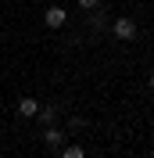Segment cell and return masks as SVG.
I'll return each instance as SVG.
<instances>
[{"mask_svg": "<svg viewBox=\"0 0 154 158\" xmlns=\"http://www.w3.org/2000/svg\"><path fill=\"white\" fill-rule=\"evenodd\" d=\"M111 32H115V40H136V22L133 18H115V25H111Z\"/></svg>", "mask_w": 154, "mask_h": 158, "instance_id": "obj_1", "label": "cell"}, {"mask_svg": "<svg viewBox=\"0 0 154 158\" xmlns=\"http://www.w3.org/2000/svg\"><path fill=\"white\" fill-rule=\"evenodd\" d=\"M43 22H47L50 29H61L68 22V15H65V7H47V15H43Z\"/></svg>", "mask_w": 154, "mask_h": 158, "instance_id": "obj_2", "label": "cell"}, {"mask_svg": "<svg viewBox=\"0 0 154 158\" xmlns=\"http://www.w3.org/2000/svg\"><path fill=\"white\" fill-rule=\"evenodd\" d=\"M43 140H47L50 148H65V129H58V126H47V129H43Z\"/></svg>", "mask_w": 154, "mask_h": 158, "instance_id": "obj_3", "label": "cell"}, {"mask_svg": "<svg viewBox=\"0 0 154 158\" xmlns=\"http://www.w3.org/2000/svg\"><path fill=\"white\" fill-rule=\"evenodd\" d=\"M36 111H39V104H36L32 97H22V101H18V115H22V118H36Z\"/></svg>", "mask_w": 154, "mask_h": 158, "instance_id": "obj_4", "label": "cell"}, {"mask_svg": "<svg viewBox=\"0 0 154 158\" xmlns=\"http://www.w3.org/2000/svg\"><path fill=\"white\" fill-rule=\"evenodd\" d=\"M61 158H86V151L79 148V144H68V148L61 151Z\"/></svg>", "mask_w": 154, "mask_h": 158, "instance_id": "obj_5", "label": "cell"}, {"mask_svg": "<svg viewBox=\"0 0 154 158\" xmlns=\"http://www.w3.org/2000/svg\"><path fill=\"white\" fill-rule=\"evenodd\" d=\"M75 4H79L83 11H97V7H100V0H75Z\"/></svg>", "mask_w": 154, "mask_h": 158, "instance_id": "obj_6", "label": "cell"}, {"mask_svg": "<svg viewBox=\"0 0 154 158\" xmlns=\"http://www.w3.org/2000/svg\"><path fill=\"white\" fill-rule=\"evenodd\" d=\"M36 115H39V122H54V108H39Z\"/></svg>", "mask_w": 154, "mask_h": 158, "instance_id": "obj_7", "label": "cell"}, {"mask_svg": "<svg viewBox=\"0 0 154 158\" xmlns=\"http://www.w3.org/2000/svg\"><path fill=\"white\" fill-rule=\"evenodd\" d=\"M147 86H151V90H154V72H151V76H147Z\"/></svg>", "mask_w": 154, "mask_h": 158, "instance_id": "obj_8", "label": "cell"}]
</instances>
